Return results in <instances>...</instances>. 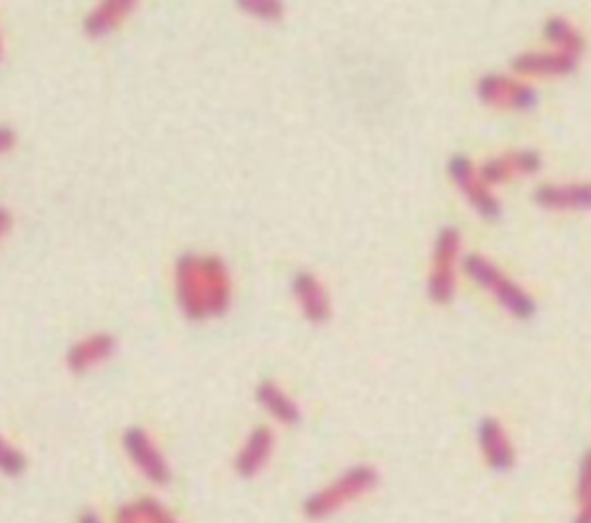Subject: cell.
<instances>
[{
    "label": "cell",
    "instance_id": "cell-10",
    "mask_svg": "<svg viewBox=\"0 0 591 523\" xmlns=\"http://www.w3.org/2000/svg\"><path fill=\"white\" fill-rule=\"evenodd\" d=\"M533 201L547 210H591V183L541 185Z\"/></svg>",
    "mask_w": 591,
    "mask_h": 523
},
{
    "label": "cell",
    "instance_id": "cell-18",
    "mask_svg": "<svg viewBox=\"0 0 591 523\" xmlns=\"http://www.w3.org/2000/svg\"><path fill=\"white\" fill-rule=\"evenodd\" d=\"M28 466V461L22 450H16L12 443H8L3 436H0V473L19 477Z\"/></svg>",
    "mask_w": 591,
    "mask_h": 523
},
{
    "label": "cell",
    "instance_id": "cell-14",
    "mask_svg": "<svg viewBox=\"0 0 591 523\" xmlns=\"http://www.w3.org/2000/svg\"><path fill=\"white\" fill-rule=\"evenodd\" d=\"M294 294L303 307V314L312 323H323L331 316V302L319 279L310 273H298L294 279Z\"/></svg>",
    "mask_w": 591,
    "mask_h": 523
},
{
    "label": "cell",
    "instance_id": "cell-24",
    "mask_svg": "<svg viewBox=\"0 0 591 523\" xmlns=\"http://www.w3.org/2000/svg\"><path fill=\"white\" fill-rule=\"evenodd\" d=\"M574 523H591V500L582 502V510H580V514L576 516Z\"/></svg>",
    "mask_w": 591,
    "mask_h": 523
},
{
    "label": "cell",
    "instance_id": "cell-20",
    "mask_svg": "<svg viewBox=\"0 0 591 523\" xmlns=\"http://www.w3.org/2000/svg\"><path fill=\"white\" fill-rule=\"evenodd\" d=\"M241 10L257 14L261 18H280L282 5L280 3H266V0H250V3H238Z\"/></svg>",
    "mask_w": 591,
    "mask_h": 523
},
{
    "label": "cell",
    "instance_id": "cell-4",
    "mask_svg": "<svg viewBox=\"0 0 591 523\" xmlns=\"http://www.w3.org/2000/svg\"><path fill=\"white\" fill-rule=\"evenodd\" d=\"M460 254V231L446 226L434 242V267L428 294L436 304H448L455 298V261Z\"/></svg>",
    "mask_w": 591,
    "mask_h": 523
},
{
    "label": "cell",
    "instance_id": "cell-25",
    "mask_svg": "<svg viewBox=\"0 0 591 523\" xmlns=\"http://www.w3.org/2000/svg\"><path fill=\"white\" fill-rule=\"evenodd\" d=\"M10 224H12V220H10V212H8L5 208H0V238L5 236V231L10 228Z\"/></svg>",
    "mask_w": 591,
    "mask_h": 523
},
{
    "label": "cell",
    "instance_id": "cell-7",
    "mask_svg": "<svg viewBox=\"0 0 591 523\" xmlns=\"http://www.w3.org/2000/svg\"><path fill=\"white\" fill-rule=\"evenodd\" d=\"M479 97L490 107H513V109H533L539 104V92L527 84H518L504 74H488L479 82Z\"/></svg>",
    "mask_w": 591,
    "mask_h": 523
},
{
    "label": "cell",
    "instance_id": "cell-22",
    "mask_svg": "<svg viewBox=\"0 0 591 523\" xmlns=\"http://www.w3.org/2000/svg\"><path fill=\"white\" fill-rule=\"evenodd\" d=\"M116 523H141L135 506H123L116 514Z\"/></svg>",
    "mask_w": 591,
    "mask_h": 523
},
{
    "label": "cell",
    "instance_id": "cell-23",
    "mask_svg": "<svg viewBox=\"0 0 591 523\" xmlns=\"http://www.w3.org/2000/svg\"><path fill=\"white\" fill-rule=\"evenodd\" d=\"M14 132L8 129V127H0V152H5L14 146Z\"/></svg>",
    "mask_w": 591,
    "mask_h": 523
},
{
    "label": "cell",
    "instance_id": "cell-5",
    "mask_svg": "<svg viewBox=\"0 0 591 523\" xmlns=\"http://www.w3.org/2000/svg\"><path fill=\"white\" fill-rule=\"evenodd\" d=\"M448 173L455 187L465 194V199L473 206V210L479 212L481 217L497 220L502 215V203L494 199V194L483 183L481 173L476 171L469 158H465V154H453L448 162Z\"/></svg>",
    "mask_w": 591,
    "mask_h": 523
},
{
    "label": "cell",
    "instance_id": "cell-15",
    "mask_svg": "<svg viewBox=\"0 0 591 523\" xmlns=\"http://www.w3.org/2000/svg\"><path fill=\"white\" fill-rule=\"evenodd\" d=\"M255 397H257V403L261 406V409L271 418H275L278 422L290 424V427L292 424L300 422V411H298L296 401L287 393H284L278 383L261 381L257 385Z\"/></svg>",
    "mask_w": 591,
    "mask_h": 523
},
{
    "label": "cell",
    "instance_id": "cell-13",
    "mask_svg": "<svg viewBox=\"0 0 591 523\" xmlns=\"http://www.w3.org/2000/svg\"><path fill=\"white\" fill-rule=\"evenodd\" d=\"M271 452H273V432L269 427H257L250 436H247L236 457V473L241 477H255L266 466V461L271 459Z\"/></svg>",
    "mask_w": 591,
    "mask_h": 523
},
{
    "label": "cell",
    "instance_id": "cell-21",
    "mask_svg": "<svg viewBox=\"0 0 591 523\" xmlns=\"http://www.w3.org/2000/svg\"><path fill=\"white\" fill-rule=\"evenodd\" d=\"M578 498H580V502H589L591 500V450L582 457V463H580Z\"/></svg>",
    "mask_w": 591,
    "mask_h": 523
},
{
    "label": "cell",
    "instance_id": "cell-1",
    "mask_svg": "<svg viewBox=\"0 0 591 523\" xmlns=\"http://www.w3.org/2000/svg\"><path fill=\"white\" fill-rule=\"evenodd\" d=\"M176 294L189 319L222 316L232 296L224 263L216 257L185 254L176 265Z\"/></svg>",
    "mask_w": 591,
    "mask_h": 523
},
{
    "label": "cell",
    "instance_id": "cell-3",
    "mask_svg": "<svg viewBox=\"0 0 591 523\" xmlns=\"http://www.w3.org/2000/svg\"><path fill=\"white\" fill-rule=\"evenodd\" d=\"M463 267L476 284L488 288L490 294L504 304L506 312H510L513 316L531 319L533 314H537V302H533L516 282H510L504 273H500V270L494 267L488 259H483L481 254H467L463 259Z\"/></svg>",
    "mask_w": 591,
    "mask_h": 523
},
{
    "label": "cell",
    "instance_id": "cell-26",
    "mask_svg": "<svg viewBox=\"0 0 591 523\" xmlns=\"http://www.w3.org/2000/svg\"><path fill=\"white\" fill-rule=\"evenodd\" d=\"M79 523H102V519L98 516V512L86 510V512L79 514Z\"/></svg>",
    "mask_w": 591,
    "mask_h": 523
},
{
    "label": "cell",
    "instance_id": "cell-16",
    "mask_svg": "<svg viewBox=\"0 0 591 523\" xmlns=\"http://www.w3.org/2000/svg\"><path fill=\"white\" fill-rule=\"evenodd\" d=\"M132 10H135L132 0H109V3L100 5L86 18V33L93 37L107 35L116 28Z\"/></svg>",
    "mask_w": 591,
    "mask_h": 523
},
{
    "label": "cell",
    "instance_id": "cell-19",
    "mask_svg": "<svg viewBox=\"0 0 591 523\" xmlns=\"http://www.w3.org/2000/svg\"><path fill=\"white\" fill-rule=\"evenodd\" d=\"M135 508H137L141 523H178V519L171 514L156 498H141L135 502Z\"/></svg>",
    "mask_w": 591,
    "mask_h": 523
},
{
    "label": "cell",
    "instance_id": "cell-8",
    "mask_svg": "<svg viewBox=\"0 0 591 523\" xmlns=\"http://www.w3.org/2000/svg\"><path fill=\"white\" fill-rule=\"evenodd\" d=\"M479 445L485 461L494 471H510L513 463H516V452H513V445L502 427L500 420L485 418L479 424Z\"/></svg>",
    "mask_w": 591,
    "mask_h": 523
},
{
    "label": "cell",
    "instance_id": "cell-17",
    "mask_svg": "<svg viewBox=\"0 0 591 523\" xmlns=\"http://www.w3.org/2000/svg\"><path fill=\"white\" fill-rule=\"evenodd\" d=\"M543 33H545V40L552 42V45H557L564 53L578 55V53L582 51V47H584L580 33H578L574 26H570V24L566 22V18H562V16H552V18H547Z\"/></svg>",
    "mask_w": 591,
    "mask_h": 523
},
{
    "label": "cell",
    "instance_id": "cell-11",
    "mask_svg": "<svg viewBox=\"0 0 591 523\" xmlns=\"http://www.w3.org/2000/svg\"><path fill=\"white\" fill-rule=\"evenodd\" d=\"M578 67V58L564 51H539L513 58V70L531 76H562Z\"/></svg>",
    "mask_w": 591,
    "mask_h": 523
},
{
    "label": "cell",
    "instance_id": "cell-2",
    "mask_svg": "<svg viewBox=\"0 0 591 523\" xmlns=\"http://www.w3.org/2000/svg\"><path fill=\"white\" fill-rule=\"evenodd\" d=\"M379 475L372 466H354L347 473H342L329 487L315 491L312 496L305 498L303 512L312 521L329 519L337 510L349 506L352 500L366 496L370 489L377 487Z\"/></svg>",
    "mask_w": 591,
    "mask_h": 523
},
{
    "label": "cell",
    "instance_id": "cell-12",
    "mask_svg": "<svg viewBox=\"0 0 591 523\" xmlns=\"http://www.w3.org/2000/svg\"><path fill=\"white\" fill-rule=\"evenodd\" d=\"M113 351H116V339H113L111 335H93L84 341H76L67 351L65 362L70 366V372L84 374L93 370L95 364L109 360Z\"/></svg>",
    "mask_w": 591,
    "mask_h": 523
},
{
    "label": "cell",
    "instance_id": "cell-9",
    "mask_svg": "<svg viewBox=\"0 0 591 523\" xmlns=\"http://www.w3.org/2000/svg\"><path fill=\"white\" fill-rule=\"evenodd\" d=\"M541 169V154L537 150H518L502 154V158H492L481 166V178L483 183L497 185L506 183L513 173H537Z\"/></svg>",
    "mask_w": 591,
    "mask_h": 523
},
{
    "label": "cell",
    "instance_id": "cell-6",
    "mask_svg": "<svg viewBox=\"0 0 591 523\" xmlns=\"http://www.w3.org/2000/svg\"><path fill=\"white\" fill-rule=\"evenodd\" d=\"M123 445L130 461L135 463L146 480L158 484V487H167L171 482L169 463L158 450V445L150 440V436L141 427H130L123 436Z\"/></svg>",
    "mask_w": 591,
    "mask_h": 523
}]
</instances>
